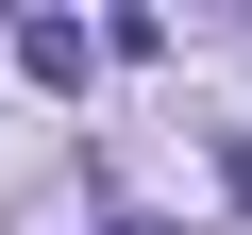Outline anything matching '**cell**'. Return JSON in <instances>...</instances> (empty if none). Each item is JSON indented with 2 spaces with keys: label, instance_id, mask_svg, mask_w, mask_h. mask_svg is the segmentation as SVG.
I'll return each mask as SVG.
<instances>
[{
  "label": "cell",
  "instance_id": "1",
  "mask_svg": "<svg viewBox=\"0 0 252 235\" xmlns=\"http://www.w3.org/2000/svg\"><path fill=\"white\" fill-rule=\"evenodd\" d=\"M202 185H219V218H252V135H219V151H202Z\"/></svg>",
  "mask_w": 252,
  "mask_h": 235
}]
</instances>
